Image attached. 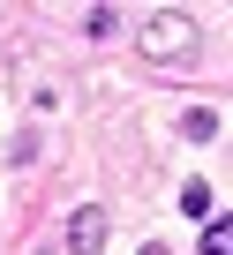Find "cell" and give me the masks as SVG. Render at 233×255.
<instances>
[{"instance_id": "cell-5", "label": "cell", "mask_w": 233, "mask_h": 255, "mask_svg": "<svg viewBox=\"0 0 233 255\" xmlns=\"http://www.w3.org/2000/svg\"><path fill=\"white\" fill-rule=\"evenodd\" d=\"M203 255H233V225H226V218L203 225Z\"/></svg>"}, {"instance_id": "cell-1", "label": "cell", "mask_w": 233, "mask_h": 255, "mask_svg": "<svg viewBox=\"0 0 233 255\" xmlns=\"http://www.w3.org/2000/svg\"><path fill=\"white\" fill-rule=\"evenodd\" d=\"M196 15H181V8H158V15H143V30H136V45H143V60H188L196 53Z\"/></svg>"}, {"instance_id": "cell-7", "label": "cell", "mask_w": 233, "mask_h": 255, "mask_svg": "<svg viewBox=\"0 0 233 255\" xmlns=\"http://www.w3.org/2000/svg\"><path fill=\"white\" fill-rule=\"evenodd\" d=\"M136 255H166V248H158V240H151V248H136Z\"/></svg>"}, {"instance_id": "cell-6", "label": "cell", "mask_w": 233, "mask_h": 255, "mask_svg": "<svg viewBox=\"0 0 233 255\" xmlns=\"http://www.w3.org/2000/svg\"><path fill=\"white\" fill-rule=\"evenodd\" d=\"M83 30H90V38H113V30H121V15H113V8H90V15H83Z\"/></svg>"}, {"instance_id": "cell-4", "label": "cell", "mask_w": 233, "mask_h": 255, "mask_svg": "<svg viewBox=\"0 0 233 255\" xmlns=\"http://www.w3.org/2000/svg\"><path fill=\"white\" fill-rule=\"evenodd\" d=\"M181 210H188L196 225H211V188H203V180H188V188H181Z\"/></svg>"}, {"instance_id": "cell-2", "label": "cell", "mask_w": 233, "mask_h": 255, "mask_svg": "<svg viewBox=\"0 0 233 255\" xmlns=\"http://www.w3.org/2000/svg\"><path fill=\"white\" fill-rule=\"evenodd\" d=\"M98 248H105V210L98 203L68 210V255H98Z\"/></svg>"}, {"instance_id": "cell-3", "label": "cell", "mask_w": 233, "mask_h": 255, "mask_svg": "<svg viewBox=\"0 0 233 255\" xmlns=\"http://www.w3.org/2000/svg\"><path fill=\"white\" fill-rule=\"evenodd\" d=\"M181 135H196V143H211V135H218V113H211V105H196V113H181Z\"/></svg>"}]
</instances>
